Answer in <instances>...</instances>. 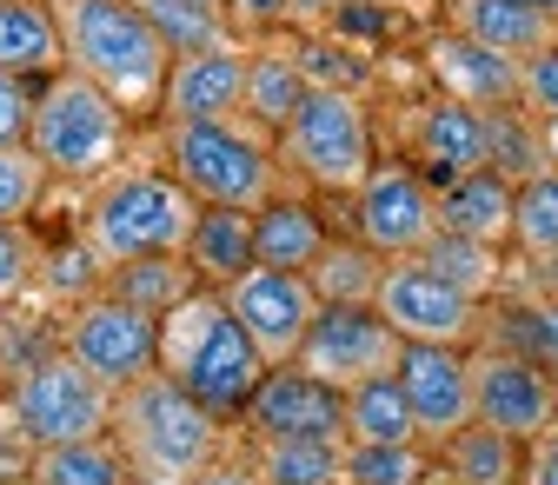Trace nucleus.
Wrapping results in <instances>:
<instances>
[{
  "mask_svg": "<svg viewBox=\"0 0 558 485\" xmlns=\"http://www.w3.org/2000/svg\"><path fill=\"white\" fill-rule=\"evenodd\" d=\"M113 446L126 452L133 485H193L227 452V420H214L160 366L113 392Z\"/></svg>",
  "mask_w": 558,
  "mask_h": 485,
  "instance_id": "obj_1",
  "label": "nucleus"
},
{
  "mask_svg": "<svg viewBox=\"0 0 558 485\" xmlns=\"http://www.w3.org/2000/svg\"><path fill=\"white\" fill-rule=\"evenodd\" d=\"M53 21H60V47H66L74 74H87L100 94H113L133 120L160 113L173 53L133 0H53Z\"/></svg>",
  "mask_w": 558,
  "mask_h": 485,
  "instance_id": "obj_2",
  "label": "nucleus"
},
{
  "mask_svg": "<svg viewBox=\"0 0 558 485\" xmlns=\"http://www.w3.org/2000/svg\"><path fill=\"white\" fill-rule=\"evenodd\" d=\"M160 373L173 386H186L214 420L240 426L253 386L266 379V360H259V345L240 332V319L227 313V293L199 287L160 319Z\"/></svg>",
  "mask_w": 558,
  "mask_h": 485,
  "instance_id": "obj_3",
  "label": "nucleus"
},
{
  "mask_svg": "<svg viewBox=\"0 0 558 485\" xmlns=\"http://www.w3.org/2000/svg\"><path fill=\"white\" fill-rule=\"evenodd\" d=\"M126 141H133V113L113 94H100L87 74L60 66V74L40 81L34 126H27V154L47 167V180L100 186L113 167H126Z\"/></svg>",
  "mask_w": 558,
  "mask_h": 485,
  "instance_id": "obj_4",
  "label": "nucleus"
},
{
  "mask_svg": "<svg viewBox=\"0 0 558 485\" xmlns=\"http://www.w3.org/2000/svg\"><path fill=\"white\" fill-rule=\"evenodd\" d=\"M199 220V199L173 180V167H113L81 214V240L100 253V266H126L147 253H186V233Z\"/></svg>",
  "mask_w": 558,
  "mask_h": 485,
  "instance_id": "obj_5",
  "label": "nucleus"
},
{
  "mask_svg": "<svg viewBox=\"0 0 558 485\" xmlns=\"http://www.w3.org/2000/svg\"><path fill=\"white\" fill-rule=\"evenodd\" d=\"M160 160L199 206H259L279 193V141L259 133L246 113L233 120H199V126H160Z\"/></svg>",
  "mask_w": 558,
  "mask_h": 485,
  "instance_id": "obj_6",
  "label": "nucleus"
},
{
  "mask_svg": "<svg viewBox=\"0 0 558 485\" xmlns=\"http://www.w3.org/2000/svg\"><path fill=\"white\" fill-rule=\"evenodd\" d=\"M279 160H287L313 193L345 199L366 173H373V113L360 94H339V87H306L300 113L279 133Z\"/></svg>",
  "mask_w": 558,
  "mask_h": 485,
  "instance_id": "obj_7",
  "label": "nucleus"
},
{
  "mask_svg": "<svg viewBox=\"0 0 558 485\" xmlns=\"http://www.w3.org/2000/svg\"><path fill=\"white\" fill-rule=\"evenodd\" d=\"M8 399H14V412L27 420V433L40 446H74V439L113 433V386H100L66 345H53L47 360H34L8 386Z\"/></svg>",
  "mask_w": 558,
  "mask_h": 485,
  "instance_id": "obj_8",
  "label": "nucleus"
},
{
  "mask_svg": "<svg viewBox=\"0 0 558 485\" xmlns=\"http://www.w3.org/2000/svg\"><path fill=\"white\" fill-rule=\"evenodd\" d=\"M60 345L74 353L100 386H133V379H147L160 366V319L154 313H140L126 306L120 293H87L60 313Z\"/></svg>",
  "mask_w": 558,
  "mask_h": 485,
  "instance_id": "obj_9",
  "label": "nucleus"
},
{
  "mask_svg": "<svg viewBox=\"0 0 558 485\" xmlns=\"http://www.w3.org/2000/svg\"><path fill=\"white\" fill-rule=\"evenodd\" d=\"M373 306L405 345H478V332H485V300L439 280L418 253L386 259V280H379Z\"/></svg>",
  "mask_w": 558,
  "mask_h": 485,
  "instance_id": "obj_10",
  "label": "nucleus"
},
{
  "mask_svg": "<svg viewBox=\"0 0 558 485\" xmlns=\"http://www.w3.org/2000/svg\"><path fill=\"white\" fill-rule=\"evenodd\" d=\"M345 199H353V214H345L353 233L386 259H405L439 233V193L412 160H373V173Z\"/></svg>",
  "mask_w": 558,
  "mask_h": 485,
  "instance_id": "obj_11",
  "label": "nucleus"
},
{
  "mask_svg": "<svg viewBox=\"0 0 558 485\" xmlns=\"http://www.w3.org/2000/svg\"><path fill=\"white\" fill-rule=\"evenodd\" d=\"M227 293V313L240 319V332L259 345V360L266 366H293L300 360V345L319 319V293L306 272H279V266H246Z\"/></svg>",
  "mask_w": 558,
  "mask_h": 485,
  "instance_id": "obj_12",
  "label": "nucleus"
},
{
  "mask_svg": "<svg viewBox=\"0 0 558 485\" xmlns=\"http://www.w3.org/2000/svg\"><path fill=\"white\" fill-rule=\"evenodd\" d=\"M472 420L512 433L519 446L545 439L558 426V379L519 353L499 345H472Z\"/></svg>",
  "mask_w": 558,
  "mask_h": 485,
  "instance_id": "obj_13",
  "label": "nucleus"
},
{
  "mask_svg": "<svg viewBox=\"0 0 558 485\" xmlns=\"http://www.w3.org/2000/svg\"><path fill=\"white\" fill-rule=\"evenodd\" d=\"M399 332L379 319V306H319V319H313V332H306V345H300V360L293 366H306L313 379H326V386H360V379H379V373H392L399 366Z\"/></svg>",
  "mask_w": 558,
  "mask_h": 485,
  "instance_id": "obj_14",
  "label": "nucleus"
},
{
  "mask_svg": "<svg viewBox=\"0 0 558 485\" xmlns=\"http://www.w3.org/2000/svg\"><path fill=\"white\" fill-rule=\"evenodd\" d=\"M246 439H339L345 446V392L313 379L306 366H266L240 412Z\"/></svg>",
  "mask_w": 558,
  "mask_h": 485,
  "instance_id": "obj_15",
  "label": "nucleus"
},
{
  "mask_svg": "<svg viewBox=\"0 0 558 485\" xmlns=\"http://www.w3.org/2000/svg\"><path fill=\"white\" fill-rule=\"evenodd\" d=\"M392 379H399L426 446L472 426V345H399Z\"/></svg>",
  "mask_w": 558,
  "mask_h": 485,
  "instance_id": "obj_16",
  "label": "nucleus"
},
{
  "mask_svg": "<svg viewBox=\"0 0 558 485\" xmlns=\"http://www.w3.org/2000/svg\"><path fill=\"white\" fill-rule=\"evenodd\" d=\"M246 40H220L199 53H173L167 87H160V126H199V120H233L246 107Z\"/></svg>",
  "mask_w": 558,
  "mask_h": 485,
  "instance_id": "obj_17",
  "label": "nucleus"
},
{
  "mask_svg": "<svg viewBox=\"0 0 558 485\" xmlns=\"http://www.w3.org/2000/svg\"><path fill=\"white\" fill-rule=\"evenodd\" d=\"M405 160L433 180V193L478 173L485 167V113L465 107V100H446V94L418 100L412 126H405Z\"/></svg>",
  "mask_w": 558,
  "mask_h": 485,
  "instance_id": "obj_18",
  "label": "nucleus"
},
{
  "mask_svg": "<svg viewBox=\"0 0 558 485\" xmlns=\"http://www.w3.org/2000/svg\"><path fill=\"white\" fill-rule=\"evenodd\" d=\"M426 74L439 81L446 100H465L478 113H493V107H519V60L493 53V47H478L465 40L459 27H439L426 40Z\"/></svg>",
  "mask_w": 558,
  "mask_h": 485,
  "instance_id": "obj_19",
  "label": "nucleus"
},
{
  "mask_svg": "<svg viewBox=\"0 0 558 485\" xmlns=\"http://www.w3.org/2000/svg\"><path fill=\"white\" fill-rule=\"evenodd\" d=\"M446 27H459L465 40L493 47V53H506L519 66L532 53L558 47V21L538 14V8H525V0H446Z\"/></svg>",
  "mask_w": 558,
  "mask_h": 485,
  "instance_id": "obj_20",
  "label": "nucleus"
},
{
  "mask_svg": "<svg viewBox=\"0 0 558 485\" xmlns=\"http://www.w3.org/2000/svg\"><path fill=\"white\" fill-rule=\"evenodd\" d=\"M433 485H525V446L499 426H459L433 446Z\"/></svg>",
  "mask_w": 558,
  "mask_h": 485,
  "instance_id": "obj_21",
  "label": "nucleus"
},
{
  "mask_svg": "<svg viewBox=\"0 0 558 485\" xmlns=\"http://www.w3.org/2000/svg\"><path fill=\"white\" fill-rule=\"evenodd\" d=\"M332 240L326 214L300 193H272L253 214V266H279V272H306L319 259V246Z\"/></svg>",
  "mask_w": 558,
  "mask_h": 485,
  "instance_id": "obj_22",
  "label": "nucleus"
},
{
  "mask_svg": "<svg viewBox=\"0 0 558 485\" xmlns=\"http://www.w3.org/2000/svg\"><path fill=\"white\" fill-rule=\"evenodd\" d=\"M512 199L519 186L493 167H478L452 186H439V233L478 240V246H512Z\"/></svg>",
  "mask_w": 558,
  "mask_h": 485,
  "instance_id": "obj_23",
  "label": "nucleus"
},
{
  "mask_svg": "<svg viewBox=\"0 0 558 485\" xmlns=\"http://www.w3.org/2000/svg\"><path fill=\"white\" fill-rule=\"evenodd\" d=\"M186 266L199 272V287H233L253 266V214L246 206H199V220L186 233Z\"/></svg>",
  "mask_w": 558,
  "mask_h": 485,
  "instance_id": "obj_24",
  "label": "nucleus"
},
{
  "mask_svg": "<svg viewBox=\"0 0 558 485\" xmlns=\"http://www.w3.org/2000/svg\"><path fill=\"white\" fill-rule=\"evenodd\" d=\"M66 66L53 0H0V74L47 81Z\"/></svg>",
  "mask_w": 558,
  "mask_h": 485,
  "instance_id": "obj_25",
  "label": "nucleus"
},
{
  "mask_svg": "<svg viewBox=\"0 0 558 485\" xmlns=\"http://www.w3.org/2000/svg\"><path fill=\"white\" fill-rule=\"evenodd\" d=\"M478 345H499V353H519V360H532V366H545L551 379H558V300H538V293H525V300H485V332H478Z\"/></svg>",
  "mask_w": 558,
  "mask_h": 485,
  "instance_id": "obj_26",
  "label": "nucleus"
},
{
  "mask_svg": "<svg viewBox=\"0 0 558 485\" xmlns=\"http://www.w3.org/2000/svg\"><path fill=\"white\" fill-rule=\"evenodd\" d=\"M306 280H313L319 306H373L379 280H386V253H373L360 233H332L319 246V259L306 266Z\"/></svg>",
  "mask_w": 558,
  "mask_h": 485,
  "instance_id": "obj_27",
  "label": "nucleus"
},
{
  "mask_svg": "<svg viewBox=\"0 0 558 485\" xmlns=\"http://www.w3.org/2000/svg\"><path fill=\"white\" fill-rule=\"evenodd\" d=\"M300 100H306V74H300V60H293V47H253L246 53V120L259 126V133H287V120L300 113Z\"/></svg>",
  "mask_w": 558,
  "mask_h": 485,
  "instance_id": "obj_28",
  "label": "nucleus"
},
{
  "mask_svg": "<svg viewBox=\"0 0 558 485\" xmlns=\"http://www.w3.org/2000/svg\"><path fill=\"white\" fill-rule=\"evenodd\" d=\"M345 446H426L392 373L345 386Z\"/></svg>",
  "mask_w": 558,
  "mask_h": 485,
  "instance_id": "obj_29",
  "label": "nucleus"
},
{
  "mask_svg": "<svg viewBox=\"0 0 558 485\" xmlns=\"http://www.w3.org/2000/svg\"><path fill=\"white\" fill-rule=\"evenodd\" d=\"M107 293H120L126 306L167 319L186 293H199V272L186 266V253H147V259H126V266H107Z\"/></svg>",
  "mask_w": 558,
  "mask_h": 485,
  "instance_id": "obj_30",
  "label": "nucleus"
},
{
  "mask_svg": "<svg viewBox=\"0 0 558 485\" xmlns=\"http://www.w3.org/2000/svg\"><path fill=\"white\" fill-rule=\"evenodd\" d=\"M485 167L506 173L512 186L551 173V154H545V120L525 113V107H493L485 113Z\"/></svg>",
  "mask_w": 558,
  "mask_h": 485,
  "instance_id": "obj_31",
  "label": "nucleus"
},
{
  "mask_svg": "<svg viewBox=\"0 0 558 485\" xmlns=\"http://www.w3.org/2000/svg\"><path fill=\"white\" fill-rule=\"evenodd\" d=\"M259 485H332L345 446L339 439H246Z\"/></svg>",
  "mask_w": 558,
  "mask_h": 485,
  "instance_id": "obj_32",
  "label": "nucleus"
},
{
  "mask_svg": "<svg viewBox=\"0 0 558 485\" xmlns=\"http://www.w3.org/2000/svg\"><path fill=\"white\" fill-rule=\"evenodd\" d=\"M34 485H133V472H126V452L113 446V433H100V439H74V446H40Z\"/></svg>",
  "mask_w": 558,
  "mask_h": 485,
  "instance_id": "obj_33",
  "label": "nucleus"
},
{
  "mask_svg": "<svg viewBox=\"0 0 558 485\" xmlns=\"http://www.w3.org/2000/svg\"><path fill=\"white\" fill-rule=\"evenodd\" d=\"M418 259H426L439 280L465 287L472 300H493L499 280H506V246H478V240H459V233H433L418 246Z\"/></svg>",
  "mask_w": 558,
  "mask_h": 485,
  "instance_id": "obj_34",
  "label": "nucleus"
},
{
  "mask_svg": "<svg viewBox=\"0 0 558 485\" xmlns=\"http://www.w3.org/2000/svg\"><path fill=\"white\" fill-rule=\"evenodd\" d=\"M293 60H300L306 87H339V94H366V87H373L366 47H353L345 34H313V40L293 47Z\"/></svg>",
  "mask_w": 558,
  "mask_h": 485,
  "instance_id": "obj_35",
  "label": "nucleus"
},
{
  "mask_svg": "<svg viewBox=\"0 0 558 485\" xmlns=\"http://www.w3.org/2000/svg\"><path fill=\"white\" fill-rule=\"evenodd\" d=\"M133 8L154 21V34L167 40V53H199V47L233 40V21L214 14V8H193V0H133Z\"/></svg>",
  "mask_w": 558,
  "mask_h": 485,
  "instance_id": "obj_36",
  "label": "nucleus"
},
{
  "mask_svg": "<svg viewBox=\"0 0 558 485\" xmlns=\"http://www.w3.org/2000/svg\"><path fill=\"white\" fill-rule=\"evenodd\" d=\"M512 246L525 259H558V173H538L512 199Z\"/></svg>",
  "mask_w": 558,
  "mask_h": 485,
  "instance_id": "obj_37",
  "label": "nucleus"
},
{
  "mask_svg": "<svg viewBox=\"0 0 558 485\" xmlns=\"http://www.w3.org/2000/svg\"><path fill=\"white\" fill-rule=\"evenodd\" d=\"M339 472L353 485H433V446H345Z\"/></svg>",
  "mask_w": 558,
  "mask_h": 485,
  "instance_id": "obj_38",
  "label": "nucleus"
},
{
  "mask_svg": "<svg viewBox=\"0 0 558 485\" xmlns=\"http://www.w3.org/2000/svg\"><path fill=\"white\" fill-rule=\"evenodd\" d=\"M47 186H53V180H47V167H40L27 147H0V220L27 227V214L40 206Z\"/></svg>",
  "mask_w": 558,
  "mask_h": 485,
  "instance_id": "obj_39",
  "label": "nucleus"
},
{
  "mask_svg": "<svg viewBox=\"0 0 558 485\" xmlns=\"http://www.w3.org/2000/svg\"><path fill=\"white\" fill-rule=\"evenodd\" d=\"M27 293H34V240H27V227L0 220V313Z\"/></svg>",
  "mask_w": 558,
  "mask_h": 485,
  "instance_id": "obj_40",
  "label": "nucleus"
},
{
  "mask_svg": "<svg viewBox=\"0 0 558 485\" xmlns=\"http://www.w3.org/2000/svg\"><path fill=\"white\" fill-rule=\"evenodd\" d=\"M34 459H40V439L27 433V420L14 412V399L0 392V485L34 478Z\"/></svg>",
  "mask_w": 558,
  "mask_h": 485,
  "instance_id": "obj_41",
  "label": "nucleus"
},
{
  "mask_svg": "<svg viewBox=\"0 0 558 485\" xmlns=\"http://www.w3.org/2000/svg\"><path fill=\"white\" fill-rule=\"evenodd\" d=\"M34 100H40V81H27V74H0V147H27Z\"/></svg>",
  "mask_w": 558,
  "mask_h": 485,
  "instance_id": "obj_42",
  "label": "nucleus"
},
{
  "mask_svg": "<svg viewBox=\"0 0 558 485\" xmlns=\"http://www.w3.org/2000/svg\"><path fill=\"white\" fill-rule=\"evenodd\" d=\"M519 107L538 120H558V47H545L519 66Z\"/></svg>",
  "mask_w": 558,
  "mask_h": 485,
  "instance_id": "obj_43",
  "label": "nucleus"
},
{
  "mask_svg": "<svg viewBox=\"0 0 558 485\" xmlns=\"http://www.w3.org/2000/svg\"><path fill=\"white\" fill-rule=\"evenodd\" d=\"M287 14H293V0H227V21L246 34H272Z\"/></svg>",
  "mask_w": 558,
  "mask_h": 485,
  "instance_id": "obj_44",
  "label": "nucleus"
},
{
  "mask_svg": "<svg viewBox=\"0 0 558 485\" xmlns=\"http://www.w3.org/2000/svg\"><path fill=\"white\" fill-rule=\"evenodd\" d=\"M525 485H558V426L525 446Z\"/></svg>",
  "mask_w": 558,
  "mask_h": 485,
  "instance_id": "obj_45",
  "label": "nucleus"
},
{
  "mask_svg": "<svg viewBox=\"0 0 558 485\" xmlns=\"http://www.w3.org/2000/svg\"><path fill=\"white\" fill-rule=\"evenodd\" d=\"M193 485H259V472H253V459L246 452H220L214 465H206Z\"/></svg>",
  "mask_w": 558,
  "mask_h": 485,
  "instance_id": "obj_46",
  "label": "nucleus"
},
{
  "mask_svg": "<svg viewBox=\"0 0 558 485\" xmlns=\"http://www.w3.org/2000/svg\"><path fill=\"white\" fill-rule=\"evenodd\" d=\"M332 8H339V0H293L300 21H332Z\"/></svg>",
  "mask_w": 558,
  "mask_h": 485,
  "instance_id": "obj_47",
  "label": "nucleus"
},
{
  "mask_svg": "<svg viewBox=\"0 0 558 485\" xmlns=\"http://www.w3.org/2000/svg\"><path fill=\"white\" fill-rule=\"evenodd\" d=\"M525 8H538V14H551V21H558V0H525Z\"/></svg>",
  "mask_w": 558,
  "mask_h": 485,
  "instance_id": "obj_48",
  "label": "nucleus"
},
{
  "mask_svg": "<svg viewBox=\"0 0 558 485\" xmlns=\"http://www.w3.org/2000/svg\"><path fill=\"white\" fill-rule=\"evenodd\" d=\"M193 8H214V14H227V0H193Z\"/></svg>",
  "mask_w": 558,
  "mask_h": 485,
  "instance_id": "obj_49",
  "label": "nucleus"
},
{
  "mask_svg": "<svg viewBox=\"0 0 558 485\" xmlns=\"http://www.w3.org/2000/svg\"><path fill=\"white\" fill-rule=\"evenodd\" d=\"M332 485H353V478H345V472H339V478H332Z\"/></svg>",
  "mask_w": 558,
  "mask_h": 485,
  "instance_id": "obj_50",
  "label": "nucleus"
},
{
  "mask_svg": "<svg viewBox=\"0 0 558 485\" xmlns=\"http://www.w3.org/2000/svg\"><path fill=\"white\" fill-rule=\"evenodd\" d=\"M21 485H34V478H21Z\"/></svg>",
  "mask_w": 558,
  "mask_h": 485,
  "instance_id": "obj_51",
  "label": "nucleus"
},
{
  "mask_svg": "<svg viewBox=\"0 0 558 485\" xmlns=\"http://www.w3.org/2000/svg\"><path fill=\"white\" fill-rule=\"evenodd\" d=\"M379 8H386V0H379Z\"/></svg>",
  "mask_w": 558,
  "mask_h": 485,
  "instance_id": "obj_52",
  "label": "nucleus"
}]
</instances>
